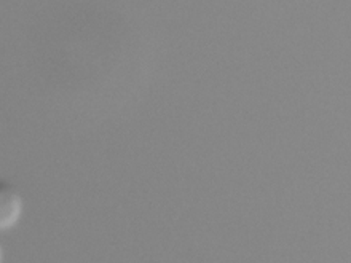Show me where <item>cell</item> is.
I'll return each mask as SVG.
<instances>
[{
	"label": "cell",
	"instance_id": "1",
	"mask_svg": "<svg viewBox=\"0 0 351 263\" xmlns=\"http://www.w3.org/2000/svg\"><path fill=\"white\" fill-rule=\"evenodd\" d=\"M24 198L13 184L0 180V233L10 231L21 221Z\"/></svg>",
	"mask_w": 351,
	"mask_h": 263
},
{
	"label": "cell",
	"instance_id": "2",
	"mask_svg": "<svg viewBox=\"0 0 351 263\" xmlns=\"http://www.w3.org/2000/svg\"><path fill=\"white\" fill-rule=\"evenodd\" d=\"M3 259H5V249H3L2 241H0V263H3Z\"/></svg>",
	"mask_w": 351,
	"mask_h": 263
}]
</instances>
